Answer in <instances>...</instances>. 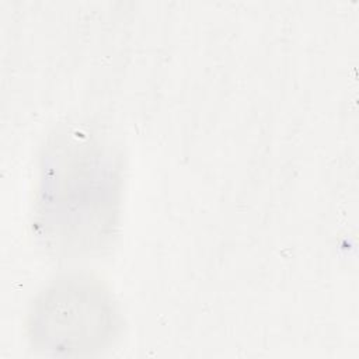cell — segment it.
<instances>
[{
    "instance_id": "obj_1",
    "label": "cell",
    "mask_w": 359,
    "mask_h": 359,
    "mask_svg": "<svg viewBox=\"0 0 359 359\" xmlns=\"http://www.w3.org/2000/svg\"><path fill=\"white\" fill-rule=\"evenodd\" d=\"M114 324L104 293L88 282H63L52 287L32 311V332L46 349L67 353L100 348Z\"/></svg>"
}]
</instances>
